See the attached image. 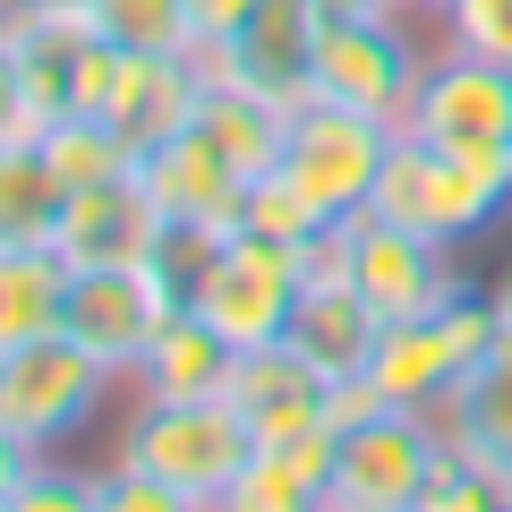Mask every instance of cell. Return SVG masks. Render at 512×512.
Here are the masks:
<instances>
[{
    "label": "cell",
    "mask_w": 512,
    "mask_h": 512,
    "mask_svg": "<svg viewBox=\"0 0 512 512\" xmlns=\"http://www.w3.org/2000/svg\"><path fill=\"white\" fill-rule=\"evenodd\" d=\"M393 137H402L393 120H367V111H342V103H299L282 171H291V188L325 222H342V214H359V205L376 197V171H384V154H393Z\"/></svg>",
    "instance_id": "ba28073f"
},
{
    "label": "cell",
    "mask_w": 512,
    "mask_h": 512,
    "mask_svg": "<svg viewBox=\"0 0 512 512\" xmlns=\"http://www.w3.org/2000/svg\"><path fill=\"white\" fill-rule=\"evenodd\" d=\"M9 512H103V478L52 470V453H35V470L18 478V504Z\"/></svg>",
    "instance_id": "4316f807"
},
{
    "label": "cell",
    "mask_w": 512,
    "mask_h": 512,
    "mask_svg": "<svg viewBox=\"0 0 512 512\" xmlns=\"http://www.w3.org/2000/svg\"><path fill=\"white\" fill-rule=\"evenodd\" d=\"M419 512H512V487L487 470V461H470L461 444H436L427 487H419Z\"/></svg>",
    "instance_id": "603a6c76"
},
{
    "label": "cell",
    "mask_w": 512,
    "mask_h": 512,
    "mask_svg": "<svg viewBox=\"0 0 512 512\" xmlns=\"http://www.w3.org/2000/svg\"><path fill=\"white\" fill-rule=\"evenodd\" d=\"M171 308H180V282L163 265H69V316H60V333L86 342L111 376H137V359H146L154 325Z\"/></svg>",
    "instance_id": "30bf717a"
},
{
    "label": "cell",
    "mask_w": 512,
    "mask_h": 512,
    "mask_svg": "<svg viewBox=\"0 0 512 512\" xmlns=\"http://www.w3.org/2000/svg\"><path fill=\"white\" fill-rule=\"evenodd\" d=\"M137 180H146V197L163 205L171 231H239V197H248V180L231 171V154H222L197 120H188L180 137H163V146L137 154Z\"/></svg>",
    "instance_id": "4fadbf2b"
},
{
    "label": "cell",
    "mask_w": 512,
    "mask_h": 512,
    "mask_svg": "<svg viewBox=\"0 0 512 512\" xmlns=\"http://www.w3.org/2000/svg\"><path fill=\"white\" fill-rule=\"evenodd\" d=\"M26 470H35V453H26V444L9 436V427H0V512L18 504V478H26Z\"/></svg>",
    "instance_id": "4dcf8cb0"
},
{
    "label": "cell",
    "mask_w": 512,
    "mask_h": 512,
    "mask_svg": "<svg viewBox=\"0 0 512 512\" xmlns=\"http://www.w3.org/2000/svg\"><path fill=\"white\" fill-rule=\"evenodd\" d=\"M436 427H444V444H461L470 461H487V470L512 487V342H495L487 359L444 393Z\"/></svg>",
    "instance_id": "e0dca14e"
},
{
    "label": "cell",
    "mask_w": 512,
    "mask_h": 512,
    "mask_svg": "<svg viewBox=\"0 0 512 512\" xmlns=\"http://www.w3.org/2000/svg\"><path fill=\"white\" fill-rule=\"evenodd\" d=\"M163 239H171L163 205H154L146 180L128 171V180H103V188H69L52 248L69 256V265H163Z\"/></svg>",
    "instance_id": "5bb4252c"
},
{
    "label": "cell",
    "mask_w": 512,
    "mask_h": 512,
    "mask_svg": "<svg viewBox=\"0 0 512 512\" xmlns=\"http://www.w3.org/2000/svg\"><path fill=\"white\" fill-rule=\"evenodd\" d=\"M325 384H333V376L291 342V333H282V342L239 350V367H231V410L248 419L256 444H299V436L325 427Z\"/></svg>",
    "instance_id": "9a60e30c"
},
{
    "label": "cell",
    "mask_w": 512,
    "mask_h": 512,
    "mask_svg": "<svg viewBox=\"0 0 512 512\" xmlns=\"http://www.w3.org/2000/svg\"><path fill=\"white\" fill-rule=\"evenodd\" d=\"M316 0H265L248 26H239L231 43H214V52H197L214 77H231V86L265 94V103L299 111L308 103V77H316Z\"/></svg>",
    "instance_id": "7c38bea8"
},
{
    "label": "cell",
    "mask_w": 512,
    "mask_h": 512,
    "mask_svg": "<svg viewBox=\"0 0 512 512\" xmlns=\"http://www.w3.org/2000/svg\"><path fill=\"white\" fill-rule=\"evenodd\" d=\"M103 393H111V367L94 359L86 342H69V333L0 350V427H9L26 453H60V444L94 419Z\"/></svg>",
    "instance_id": "8992f818"
},
{
    "label": "cell",
    "mask_w": 512,
    "mask_h": 512,
    "mask_svg": "<svg viewBox=\"0 0 512 512\" xmlns=\"http://www.w3.org/2000/svg\"><path fill=\"white\" fill-rule=\"evenodd\" d=\"M103 512H188V504H180V487H163V478H146V470H111L103 478Z\"/></svg>",
    "instance_id": "f1b7e54d"
},
{
    "label": "cell",
    "mask_w": 512,
    "mask_h": 512,
    "mask_svg": "<svg viewBox=\"0 0 512 512\" xmlns=\"http://www.w3.org/2000/svg\"><path fill=\"white\" fill-rule=\"evenodd\" d=\"M333 427H316V436L299 444H256L248 470L231 478V495H222V512H316L333 487Z\"/></svg>",
    "instance_id": "ac0fdd59"
},
{
    "label": "cell",
    "mask_w": 512,
    "mask_h": 512,
    "mask_svg": "<svg viewBox=\"0 0 512 512\" xmlns=\"http://www.w3.org/2000/svg\"><path fill=\"white\" fill-rule=\"evenodd\" d=\"M35 146H43V163L60 171V188H103V180H128V171H137V137L111 128V120H94V111H60Z\"/></svg>",
    "instance_id": "7402d4cb"
},
{
    "label": "cell",
    "mask_w": 512,
    "mask_h": 512,
    "mask_svg": "<svg viewBox=\"0 0 512 512\" xmlns=\"http://www.w3.org/2000/svg\"><path fill=\"white\" fill-rule=\"evenodd\" d=\"M69 316V256L60 248H0V350L43 342Z\"/></svg>",
    "instance_id": "ffe728a7"
},
{
    "label": "cell",
    "mask_w": 512,
    "mask_h": 512,
    "mask_svg": "<svg viewBox=\"0 0 512 512\" xmlns=\"http://www.w3.org/2000/svg\"><path fill=\"white\" fill-rule=\"evenodd\" d=\"M248 453H256V436L231 410V393H214V402H154L146 393V410L120 427V461H111V470L163 478V487H180V504L197 512V504H222V495H231V478L248 470Z\"/></svg>",
    "instance_id": "7a4b0ae2"
},
{
    "label": "cell",
    "mask_w": 512,
    "mask_h": 512,
    "mask_svg": "<svg viewBox=\"0 0 512 512\" xmlns=\"http://www.w3.org/2000/svg\"><path fill=\"white\" fill-rule=\"evenodd\" d=\"M94 35L128 43V52H197L188 43V0H94Z\"/></svg>",
    "instance_id": "cb8c5ba5"
},
{
    "label": "cell",
    "mask_w": 512,
    "mask_h": 512,
    "mask_svg": "<svg viewBox=\"0 0 512 512\" xmlns=\"http://www.w3.org/2000/svg\"><path fill=\"white\" fill-rule=\"evenodd\" d=\"M180 299L214 333H231L239 350L282 342V333H291V308H299V248L239 222V231H222L214 248L197 256V274L180 282Z\"/></svg>",
    "instance_id": "3957f363"
},
{
    "label": "cell",
    "mask_w": 512,
    "mask_h": 512,
    "mask_svg": "<svg viewBox=\"0 0 512 512\" xmlns=\"http://www.w3.org/2000/svg\"><path fill=\"white\" fill-rule=\"evenodd\" d=\"M495 308H504V342H512V291H495Z\"/></svg>",
    "instance_id": "836d02e7"
},
{
    "label": "cell",
    "mask_w": 512,
    "mask_h": 512,
    "mask_svg": "<svg viewBox=\"0 0 512 512\" xmlns=\"http://www.w3.org/2000/svg\"><path fill=\"white\" fill-rule=\"evenodd\" d=\"M512 197V146H436V137H393L376 171V214L410 222V231H436V239H470L504 214Z\"/></svg>",
    "instance_id": "6da1fadb"
},
{
    "label": "cell",
    "mask_w": 512,
    "mask_h": 512,
    "mask_svg": "<svg viewBox=\"0 0 512 512\" xmlns=\"http://www.w3.org/2000/svg\"><path fill=\"white\" fill-rule=\"evenodd\" d=\"M0 9H35V18H86L94 0H0Z\"/></svg>",
    "instance_id": "d6a6232c"
},
{
    "label": "cell",
    "mask_w": 512,
    "mask_h": 512,
    "mask_svg": "<svg viewBox=\"0 0 512 512\" xmlns=\"http://www.w3.org/2000/svg\"><path fill=\"white\" fill-rule=\"evenodd\" d=\"M256 9H265V0H188V43H197V52H214V43H231Z\"/></svg>",
    "instance_id": "f546056e"
},
{
    "label": "cell",
    "mask_w": 512,
    "mask_h": 512,
    "mask_svg": "<svg viewBox=\"0 0 512 512\" xmlns=\"http://www.w3.org/2000/svg\"><path fill=\"white\" fill-rule=\"evenodd\" d=\"M410 9H444V0H410Z\"/></svg>",
    "instance_id": "e575fe53"
},
{
    "label": "cell",
    "mask_w": 512,
    "mask_h": 512,
    "mask_svg": "<svg viewBox=\"0 0 512 512\" xmlns=\"http://www.w3.org/2000/svg\"><path fill=\"white\" fill-rule=\"evenodd\" d=\"M384 316L359 299V282L350 274H325V282H299V308H291V342L308 350L325 376H359L367 350H376Z\"/></svg>",
    "instance_id": "d6986e66"
},
{
    "label": "cell",
    "mask_w": 512,
    "mask_h": 512,
    "mask_svg": "<svg viewBox=\"0 0 512 512\" xmlns=\"http://www.w3.org/2000/svg\"><path fill=\"white\" fill-rule=\"evenodd\" d=\"M410 0H316V18H402Z\"/></svg>",
    "instance_id": "1f68e13d"
},
{
    "label": "cell",
    "mask_w": 512,
    "mask_h": 512,
    "mask_svg": "<svg viewBox=\"0 0 512 512\" xmlns=\"http://www.w3.org/2000/svg\"><path fill=\"white\" fill-rule=\"evenodd\" d=\"M342 265H350L359 299L384 316V325H402V316H436V308H453V299L470 291V274L453 265V239L410 231V222L376 214V205L342 214Z\"/></svg>",
    "instance_id": "5b68a950"
},
{
    "label": "cell",
    "mask_w": 512,
    "mask_h": 512,
    "mask_svg": "<svg viewBox=\"0 0 512 512\" xmlns=\"http://www.w3.org/2000/svg\"><path fill=\"white\" fill-rule=\"evenodd\" d=\"M436 444H444L436 410H376V419L342 427L325 512H419V487H427Z\"/></svg>",
    "instance_id": "9c48e42d"
},
{
    "label": "cell",
    "mask_w": 512,
    "mask_h": 512,
    "mask_svg": "<svg viewBox=\"0 0 512 512\" xmlns=\"http://www.w3.org/2000/svg\"><path fill=\"white\" fill-rule=\"evenodd\" d=\"M402 18H325L316 26L308 103H342V111H367V120L402 128L410 94H419V77H427V60H419V43L402 35Z\"/></svg>",
    "instance_id": "52a82bcc"
},
{
    "label": "cell",
    "mask_w": 512,
    "mask_h": 512,
    "mask_svg": "<svg viewBox=\"0 0 512 512\" xmlns=\"http://www.w3.org/2000/svg\"><path fill=\"white\" fill-rule=\"evenodd\" d=\"M60 205H69V188H60V171L43 163L35 137L0 146V248H52Z\"/></svg>",
    "instance_id": "44dd1931"
},
{
    "label": "cell",
    "mask_w": 512,
    "mask_h": 512,
    "mask_svg": "<svg viewBox=\"0 0 512 512\" xmlns=\"http://www.w3.org/2000/svg\"><path fill=\"white\" fill-rule=\"evenodd\" d=\"M444 43H461V52L478 60H504L512 69V0H444Z\"/></svg>",
    "instance_id": "484cf974"
},
{
    "label": "cell",
    "mask_w": 512,
    "mask_h": 512,
    "mask_svg": "<svg viewBox=\"0 0 512 512\" xmlns=\"http://www.w3.org/2000/svg\"><path fill=\"white\" fill-rule=\"evenodd\" d=\"M231 367H239V342H231V333H214L180 299V308L154 325L146 359H137V384H146L154 402H214V393H231Z\"/></svg>",
    "instance_id": "2e32d148"
},
{
    "label": "cell",
    "mask_w": 512,
    "mask_h": 512,
    "mask_svg": "<svg viewBox=\"0 0 512 512\" xmlns=\"http://www.w3.org/2000/svg\"><path fill=\"white\" fill-rule=\"evenodd\" d=\"M18 137H43L35 103H26V77H18V43L0 26V146H18Z\"/></svg>",
    "instance_id": "83f0119b"
},
{
    "label": "cell",
    "mask_w": 512,
    "mask_h": 512,
    "mask_svg": "<svg viewBox=\"0 0 512 512\" xmlns=\"http://www.w3.org/2000/svg\"><path fill=\"white\" fill-rule=\"evenodd\" d=\"M239 222H248V231H265V239H291V248L325 231V214H316V205L291 188V171H282V163L265 171V180H248V197H239Z\"/></svg>",
    "instance_id": "d4e9b609"
},
{
    "label": "cell",
    "mask_w": 512,
    "mask_h": 512,
    "mask_svg": "<svg viewBox=\"0 0 512 512\" xmlns=\"http://www.w3.org/2000/svg\"><path fill=\"white\" fill-rule=\"evenodd\" d=\"M495 342H504V308L478 299V291H461L453 308H436V316H402V325H384L376 350H367V376H376V393L393 410H436Z\"/></svg>",
    "instance_id": "277c9868"
},
{
    "label": "cell",
    "mask_w": 512,
    "mask_h": 512,
    "mask_svg": "<svg viewBox=\"0 0 512 512\" xmlns=\"http://www.w3.org/2000/svg\"><path fill=\"white\" fill-rule=\"evenodd\" d=\"M402 128L410 137H436V146H512V69L444 43L427 60L419 94H410Z\"/></svg>",
    "instance_id": "8fae6325"
}]
</instances>
